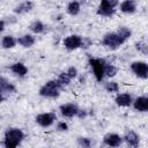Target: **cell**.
<instances>
[{"label": "cell", "instance_id": "83f0119b", "mask_svg": "<svg viewBox=\"0 0 148 148\" xmlns=\"http://www.w3.org/2000/svg\"><path fill=\"white\" fill-rule=\"evenodd\" d=\"M66 72H67V74L72 77V79H75L76 76H77V74H79V72H77V68L76 67H74V66H71V67H68L67 69H66Z\"/></svg>", "mask_w": 148, "mask_h": 148}, {"label": "cell", "instance_id": "cb8c5ba5", "mask_svg": "<svg viewBox=\"0 0 148 148\" xmlns=\"http://www.w3.org/2000/svg\"><path fill=\"white\" fill-rule=\"evenodd\" d=\"M117 32L119 34V36H120L125 42L132 36V31H131V29L127 28V27H119L118 30H117Z\"/></svg>", "mask_w": 148, "mask_h": 148}, {"label": "cell", "instance_id": "9c48e42d", "mask_svg": "<svg viewBox=\"0 0 148 148\" xmlns=\"http://www.w3.org/2000/svg\"><path fill=\"white\" fill-rule=\"evenodd\" d=\"M59 111L62 117L65 118H73L77 117V113L80 111V108L74 103H65L59 106Z\"/></svg>", "mask_w": 148, "mask_h": 148}, {"label": "cell", "instance_id": "8fae6325", "mask_svg": "<svg viewBox=\"0 0 148 148\" xmlns=\"http://www.w3.org/2000/svg\"><path fill=\"white\" fill-rule=\"evenodd\" d=\"M133 101H134V98L128 92H120L114 98V103L118 106H120V108H128V106H131L133 104Z\"/></svg>", "mask_w": 148, "mask_h": 148}, {"label": "cell", "instance_id": "e0dca14e", "mask_svg": "<svg viewBox=\"0 0 148 148\" xmlns=\"http://www.w3.org/2000/svg\"><path fill=\"white\" fill-rule=\"evenodd\" d=\"M36 43V38L34 35H30V34H25V35H22L21 37L17 38V44L21 45L22 47H31L34 44Z\"/></svg>", "mask_w": 148, "mask_h": 148}, {"label": "cell", "instance_id": "277c9868", "mask_svg": "<svg viewBox=\"0 0 148 148\" xmlns=\"http://www.w3.org/2000/svg\"><path fill=\"white\" fill-rule=\"evenodd\" d=\"M124 43H125V40L119 36L118 32H108L102 38V45H104L105 47H108L110 50H117Z\"/></svg>", "mask_w": 148, "mask_h": 148}, {"label": "cell", "instance_id": "4316f807", "mask_svg": "<svg viewBox=\"0 0 148 148\" xmlns=\"http://www.w3.org/2000/svg\"><path fill=\"white\" fill-rule=\"evenodd\" d=\"M77 145L80 147H83V148H89L92 146V141L90 138H86V136H80L77 138Z\"/></svg>", "mask_w": 148, "mask_h": 148}, {"label": "cell", "instance_id": "ba28073f", "mask_svg": "<svg viewBox=\"0 0 148 148\" xmlns=\"http://www.w3.org/2000/svg\"><path fill=\"white\" fill-rule=\"evenodd\" d=\"M57 120V114L54 112H43L35 117L36 124H38L42 127H50L52 126Z\"/></svg>", "mask_w": 148, "mask_h": 148}, {"label": "cell", "instance_id": "ac0fdd59", "mask_svg": "<svg viewBox=\"0 0 148 148\" xmlns=\"http://www.w3.org/2000/svg\"><path fill=\"white\" fill-rule=\"evenodd\" d=\"M34 9V3L31 2V1H29V0H27V1H23V2H21L20 5H17L15 8H14V13L15 14H24V13H28V12H30V10H32Z\"/></svg>", "mask_w": 148, "mask_h": 148}, {"label": "cell", "instance_id": "ffe728a7", "mask_svg": "<svg viewBox=\"0 0 148 148\" xmlns=\"http://www.w3.org/2000/svg\"><path fill=\"white\" fill-rule=\"evenodd\" d=\"M81 10V3L76 0H73L71 1L68 5H67V8H66V12L67 14H69L71 16H76Z\"/></svg>", "mask_w": 148, "mask_h": 148}, {"label": "cell", "instance_id": "5b68a950", "mask_svg": "<svg viewBox=\"0 0 148 148\" xmlns=\"http://www.w3.org/2000/svg\"><path fill=\"white\" fill-rule=\"evenodd\" d=\"M105 64H106L105 59H102V58H89V65H90V67L92 69L95 79L98 82H102L104 76H105V73H104Z\"/></svg>", "mask_w": 148, "mask_h": 148}, {"label": "cell", "instance_id": "f546056e", "mask_svg": "<svg viewBox=\"0 0 148 148\" xmlns=\"http://www.w3.org/2000/svg\"><path fill=\"white\" fill-rule=\"evenodd\" d=\"M77 117H79V118H84V117H87V111L80 109V111H79V113H77Z\"/></svg>", "mask_w": 148, "mask_h": 148}, {"label": "cell", "instance_id": "4dcf8cb0", "mask_svg": "<svg viewBox=\"0 0 148 148\" xmlns=\"http://www.w3.org/2000/svg\"><path fill=\"white\" fill-rule=\"evenodd\" d=\"M3 30H5V20L2 18V20H1V25H0V31L2 32Z\"/></svg>", "mask_w": 148, "mask_h": 148}, {"label": "cell", "instance_id": "7402d4cb", "mask_svg": "<svg viewBox=\"0 0 148 148\" xmlns=\"http://www.w3.org/2000/svg\"><path fill=\"white\" fill-rule=\"evenodd\" d=\"M73 79L67 74V72L65 71V72H61L59 75H58V77H57V81H58V83L64 88V87H67V86H69L71 84V81H72Z\"/></svg>", "mask_w": 148, "mask_h": 148}, {"label": "cell", "instance_id": "44dd1931", "mask_svg": "<svg viewBox=\"0 0 148 148\" xmlns=\"http://www.w3.org/2000/svg\"><path fill=\"white\" fill-rule=\"evenodd\" d=\"M29 29H30V31L34 32V34H42V32L44 31V29H45V25H44V23H43L42 21L36 20V21H34V22L30 23Z\"/></svg>", "mask_w": 148, "mask_h": 148}, {"label": "cell", "instance_id": "30bf717a", "mask_svg": "<svg viewBox=\"0 0 148 148\" xmlns=\"http://www.w3.org/2000/svg\"><path fill=\"white\" fill-rule=\"evenodd\" d=\"M16 91V87L9 82L5 76H1L0 79V96H1V101L3 102L6 98V95L13 94Z\"/></svg>", "mask_w": 148, "mask_h": 148}, {"label": "cell", "instance_id": "d6986e66", "mask_svg": "<svg viewBox=\"0 0 148 148\" xmlns=\"http://www.w3.org/2000/svg\"><path fill=\"white\" fill-rule=\"evenodd\" d=\"M17 44V39L14 37V36H10V35H5L2 36L1 38V46L2 49H13L15 47Z\"/></svg>", "mask_w": 148, "mask_h": 148}, {"label": "cell", "instance_id": "8992f818", "mask_svg": "<svg viewBox=\"0 0 148 148\" xmlns=\"http://www.w3.org/2000/svg\"><path fill=\"white\" fill-rule=\"evenodd\" d=\"M84 38L80 35H68L62 39V45L68 51H74L80 47H83Z\"/></svg>", "mask_w": 148, "mask_h": 148}, {"label": "cell", "instance_id": "484cf974", "mask_svg": "<svg viewBox=\"0 0 148 148\" xmlns=\"http://www.w3.org/2000/svg\"><path fill=\"white\" fill-rule=\"evenodd\" d=\"M135 49L142 54H148V42L146 40H140L135 43Z\"/></svg>", "mask_w": 148, "mask_h": 148}, {"label": "cell", "instance_id": "d4e9b609", "mask_svg": "<svg viewBox=\"0 0 148 148\" xmlns=\"http://www.w3.org/2000/svg\"><path fill=\"white\" fill-rule=\"evenodd\" d=\"M104 88H105V90L108 92H118L119 91V84L116 81H108V82H105Z\"/></svg>", "mask_w": 148, "mask_h": 148}, {"label": "cell", "instance_id": "3957f363", "mask_svg": "<svg viewBox=\"0 0 148 148\" xmlns=\"http://www.w3.org/2000/svg\"><path fill=\"white\" fill-rule=\"evenodd\" d=\"M117 6H119V0H101L96 13L103 17H111L116 13Z\"/></svg>", "mask_w": 148, "mask_h": 148}, {"label": "cell", "instance_id": "7a4b0ae2", "mask_svg": "<svg viewBox=\"0 0 148 148\" xmlns=\"http://www.w3.org/2000/svg\"><path fill=\"white\" fill-rule=\"evenodd\" d=\"M61 89H62V87L58 83L57 80H49L39 88L38 94L45 98H56L60 95Z\"/></svg>", "mask_w": 148, "mask_h": 148}, {"label": "cell", "instance_id": "9a60e30c", "mask_svg": "<svg viewBox=\"0 0 148 148\" xmlns=\"http://www.w3.org/2000/svg\"><path fill=\"white\" fill-rule=\"evenodd\" d=\"M9 71L15 74L16 76H20V77H23L28 74V67L23 64V62H14L9 66Z\"/></svg>", "mask_w": 148, "mask_h": 148}, {"label": "cell", "instance_id": "6da1fadb", "mask_svg": "<svg viewBox=\"0 0 148 148\" xmlns=\"http://www.w3.org/2000/svg\"><path fill=\"white\" fill-rule=\"evenodd\" d=\"M24 133L18 127H9L3 133L2 145L5 148H16L24 140Z\"/></svg>", "mask_w": 148, "mask_h": 148}, {"label": "cell", "instance_id": "7c38bea8", "mask_svg": "<svg viewBox=\"0 0 148 148\" xmlns=\"http://www.w3.org/2000/svg\"><path fill=\"white\" fill-rule=\"evenodd\" d=\"M123 141H124L123 136H120L117 133H108L103 138L104 145H106L109 147H119L123 143Z\"/></svg>", "mask_w": 148, "mask_h": 148}, {"label": "cell", "instance_id": "52a82bcc", "mask_svg": "<svg viewBox=\"0 0 148 148\" xmlns=\"http://www.w3.org/2000/svg\"><path fill=\"white\" fill-rule=\"evenodd\" d=\"M130 68L132 71V73L139 77V79H148V64L145 62V61H133L131 65H130Z\"/></svg>", "mask_w": 148, "mask_h": 148}, {"label": "cell", "instance_id": "5bb4252c", "mask_svg": "<svg viewBox=\"0 0 148 148\" xmlns=\"http://www.w3.org/2000/svg\"><path fill=\"white\" fill-rule=\"evenodd\" d=\"M136 1L135 0H123L119 3V9L124 14H133L136 12Z\"/></svg>", "mask_w": 148, "mask_h": 148}, {"label": "cell", "instance_id": "f1b7e54d", "mask_svg": "<svg viewBox=\"0 0 148 148\" xmlns=\"http://www.w3.org/2000/svg\"><path fill=\"white\" fill-rule=\"evenodd\" d=\"M57 130L59 132H66L68 131V124L65 121H57Z\"/></svg>", "mask_w": 148, "mask_h": 148}, {"label": "cell", "instance_id": "2e32d148", "mask_svg": "<svg viewBox=\"0 0 148 148\" xmlns=\"http://www.w3.org/2000/svg\"><path fill=\"white\" fill-rule=\"evenodd\" d=\"M123 139L131 147H138L139 143H140V136L134 131H127L125 133V135L123 136Z\"/></svg>", "mask_w": 148, "mask_h": 148}, {"label": "cell", "instance_id": "4fadbf2b", "mask_svg": "<svg viewBox=\"0 0 148 148\" xmlns=\"http://www.w3.org/2000/svg\"><path fill=\"white\" fill-rule=\"evenodd\" d=\"M133 109L139 112H148V97L147 96H140L136 97L133 101L132 104Z\"/></svg>", "mask_w": 148, "mask_h": 148}, {"label": "cell", "instance_id": "603a6c76", "mask_svg": "<svg viewBox=\"0 0 148 148\" xmlns=\"http://www.w3.org/2000/svg\"><path fill=\"white\" fill-rule=\"evenodd\" d=\"M104 73H105V76H108V77H113V76L117 75V73H118V68H117L114 65L106 62V64H105Z\"/></svg>", "mask_w": 148, "mask_h": 148}]
</instances>
